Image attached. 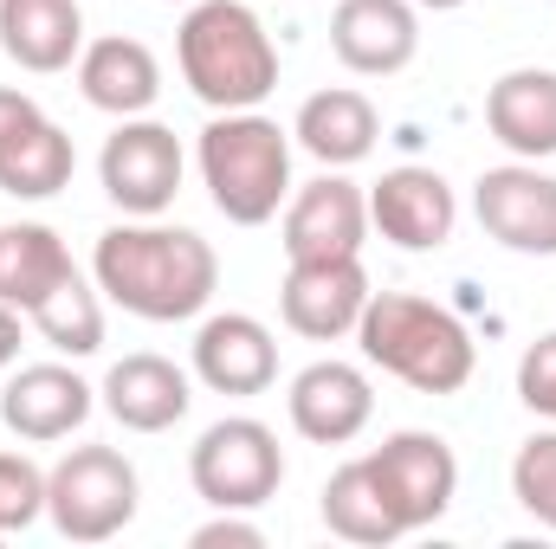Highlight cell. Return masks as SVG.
<instances>
[{"label": "cell", "instance_id": "cell-31", "mask_svg": "<svg viewBox=\"0 0 556 549\" xmlns=\"http://www.w3.org/2000/svg\"><path fill=\"white\" fill-rule=\"evenodd\" d=\"M20 356V310L13 304H0V369Z\"/></svg>", "mask_w": 556, "mask_h": 549}, {"label": "cell", "instance_id": "cell-32", "mask_svg": "<svg viewBox=\"0 0 556 549\" xmlns=\"http://www.w3.org/2000/svg\"><path fill=\"white\" fill-rule=\"evenodd\" d=\"M415 7H427V13H453V7H466V0H415Z\"/></svg>", "mask_w": 556, "mask_h": 549}, {"label": "cell", "instance_id": "cell-12", "mask_svg": "<svg viewBox=\"0 0 556 549\" xmlns=\"http://www.w3.org/2000/svg\"><path fill=\"white\" fill-rule=\"evenodd\" d=\"M369 304V272L363 259H291V272L278 284V317L285 330L311 336V343H337L356 330Z\"/></svg>", "mask_w": 556, "mask_h": 549}, {"label": "cell", "instance_id": "cell-18", "mask_svg": "<svg viewBox=\"0 0 556 549\" xmlns=\"http://www.w3.org/2000/svg\"><path fill=\"white\" fill-rule=\"evenodd\" d=\"M78 91L104 117H142L162 98V65H155V52L142 39L111 33V39H91L78 52Z\"/></svg>", "mask_w": 556, "mask_h": 549}, {"label": "cell", "instance_id": "cell-29", "mask_svg": "<svg viewBox=\"0 0 556 549\" xmlns=\"http://www.w3.org/2000/svg\"><path fill=\"white\" fill-rule=\"evenodd\" d=\"M188 544H194V549H260V544H266V531H260V524H247L240 511H220V518H207Z\"/></svg>", "mask_w": 556, "mask_h": 549}, {"label": "cell", "instance_id": "cell-24", "mask_svg": "<svg viewBox=\"0 0 556 549\" xmlns=\"http://www.w3.org/2000/svg\"><path fill=\"white\" fill-rule=\"evenodd\" d=\"M317 511H324L330 537H343V544L382 549V544H395V537H408V531H402V518L389 511V498H382V485H376L369 459L337 465V472L324 478V505H317Z\"/></svg>", "mask_w": 556, "mask_h": 549}, {"label": "cell", "instance_id": "cell-2", "mask_svg": "<svg viewBox=\"0 0 556 549\" xmlns=\"http://www.w3.org/2000/svg\"><path fill=\"white\" fill-rule=\"evenodd\" d=\"M356 343L382 375L408 382L415 395H459L479 369L472 330L446 304L415 297V291H369L356 317Z\"/></svg>", "mask_w": 556, "mask_h": 549}, {"label": "cell", "instance_id": "cell-15", "mask_svg": "<svg viewBox=\"0 0 556 549\" xmlns=\"http://www.w3.org/2000/svg\"><path fill=\"white\" fill-rule=\"evenodd\" d=\"M285 408H291V426L311 446H350L369 426V413H376V388H369V375L356 362L330 356V362H311V369L291 375Z\"/></svg>", "mask_w": 556, "mask_h": 549}, {"label": "cell", "instance_id": "cell-25", "mask_svg": "<svg viewBox=\"0 0 556 549\" xmlns=\"http://www.w3.org/2000/svg\"><path fill=\"white\" fill-rule=\"evenodd\" d=\"M26 317H33V330L59 356H98L104 349V304H98V284L85 272H72L52 297H39Z\"/></svg>", "mask_w": 556, "mask_h": 549}, {"label": "cell", "instance_id": "cell-28", "mask_svg": "<svg viewBox=\"0 0 556 549\" xmlns=\"http://www.w3.org/2000/svg\"><path fill=\"white\" fill-rule=\"evenodd\" d=\"M518 401L531 413H544V420H556V330L525 349V362H518Z\"/></svg>", "mask_w": 556, "mask_h": 549}, {"label": "cell", "instance_id": "cell-30", "mask_svg": "<svg viewBox=\"0 0 556 549\" xmlns=\"http://www.w3.org/2000/svg\"><path fill=\"white\" fill-rule=\"evenodd\" d=\"M39 117V104L26 98V91H13V85H0V142L13 137V130H26Z\"/></svg>", "mask_w": 556, "mask_h": 549}, {"label": "cell", "instance_id": "cell-13", "mask_svg": "<svg viewBox=\"0 0 556 549\" xmlns=\"http://www.w3.org/2000/svg\"><path fill=\"white\" fill-rule=\"evenodd\" d=\"M330 52L356 78H395L420 52L415 0H337L330 13Z\"/></svg>", "mask_w": 556, "mask_h": 549}, {"label": "cell", "instance_id": "cell-19", "mask_svg": "<svg viewBox=\"0 0 556 549\" xmlns=\"http://www.w3.org/2000/svg\"><path fill=\"white\" fill-rule=\"evenodd\" d=\"M485 130L505 142L518 162L556 155V72L518 65L485 91Z\"/></svg>", "mask_w": 556, "mask_h": 549}, {"label": "cell", "instance_id": "cell-21", "mask_svg": "<svg viewBox=\"0 0 556 549\" xmlns=\"http://www.w3.org/2000/svg\"><path fill=\"white\" fill-rule=\"evenodd\" d=\"M291 137L304 155H317L324 168H356L376 137H382V117H376V104L363 98V91H311L304 104H298V124H291Z\"/></svg>", "mask_w": 556, "mask_h": 549}, {"label": "cell", "instance_id": "cell-9", "mask_svg": "<svg viewBox=\"0 0 556 549\" xmlns=\"http://www.w3.org/2000/svg\"><path fill=\"white\" fill-rule=\"evenodd\" d=\"M104 194L130 214V220H155L162 207H175L181 194V142L168 124L149 117H117V137L98 155Z\"/></svg>", "mask_w": 556, "mask_h": 549}, {"label": "cell", "instance_id": "cell-4", "mask_svg": "<svg viewBox=\"0 0 556 549\" xmlns=\"http://www.w3.org/2000/svg\"><path fill=\"white\" fill-rule=\"evenodd\" d=\"M201 181L233 227H266L291 201V130L260 111H220L201 130Z\"/></svg>", "mask_w": 556, "mask_h": 549}, {"label": "cell", "instance_id": "cell-16", "mask_svg": "<svg viewBox=\"0 0 556 549\" xmlns=\"http://www.w3.org/2000/svg\"><path fill=\"white\" fill-rule=\"evenodd\" d=\"M194 375L214 388V395H266L278 382V343L273 330L247 310H227V317H207L194 330Z\"/></svg>", "mask_w": 556, "mask_h": 549}, {"label": "cell", "instance_id": "cell-27", "mask_svg": "<svg viewBox=\"0 0 556 549\" xmlns=\"http://www.w3.org/2000/svg\"><path fill=\"white\" fill-rule=\"evenodd\" d=\"M46 518V472L26 452H0V537H20Z\"/></svg>", "mask_w": 556, "mask_h": 549}, {"label": "cell", "instance_id": "cell-17", "mask_svg": "<svg viewBox=\"0 0 556 549\" xmlns=\"http://www.w3.org/2000/svg\"><path fill=\"white\" fill-rule=\"evenodd\" d=\"M0 52L33 78L65 72L85 52V7L78 0H0Z\"/></svg>", "mask_w": 556, "mask_h": 549}, {"label": "cell", "instance_id": "cell-11", "mask_svg": "<svg viewBox=\"0 0 556 549\" xmlns=\"http://www.w3.org/2000/svg\"><path fill=\"white\" fill-rule=\"evenodd\" d=\"M369 227H382V240L402 253H440L459 227V201L440 168L402 162L369 188Z\"/></svg>", "mask_w": 556, "mask_h": 549}, {"label": "cell", "instance_id": "cell-7", "mask_svg": "<svg viewBox=\"0 0 556 549\" xmlns=\"http://www.w3.org/2000/svg\"><path fill=\"white\" fill-rule=\"evenodd\" d=\"M363 459H369V472H376L389 511L402 518V531L440 524V518L453 511V498H459V459H453V446H446L440 433L402 426V433H389V439H382L376 452H363Z\"/></svg>", "mask_w": 556, "mask_h": 549}, {"label": "cell", "instance_id": "cell-23", "mask_svg": "<svg viewBox=\"0 0 556 549\" xmlns=\"http://www.w3.org/2000/svg\"><path fill=\"white\" fill-rule=\"evenodd\" d=\"M72 168H78V149L46 111L0 142V194L13 201H52L72 181Z\"/></svg>", "mask_w": 556, "mask_h": 549}, {"label": "cell", "instance_id": "cell-22", "mask_svg": "<svg viewBox=\"0 0 556 549\" xmlns=\"http://www.w3.org/2000/svg\"><path fill=\"white\" fill-rule=\"evenodd\" d=\"M72 272H78V266H72V253H65V240H59L52 227H39V220L0 227V304H13L20 317H26L39 297H52Z\"/></svg>", "mask_w": 556, "mask_h": 549}, {"label": "cell", "instance_id": "cell-26", "mask_svg": "<svg viewBox=\"0 0 556 549\" xmlns=\"http://www.w3.org/2000/svg\"><path fill=\"white\" fill-rule=\"evenodd\" d=\"M511 498L525 518H538L544 531H556V426L531 433L511 459Z\"/></svg>", "mask_w": 556, "mask_h": 549}, {"label": "cell", "instance_id": "cell-6", "mask_svg": "<svg viewBox=\"0 0 556 549\" xmlns=\"http://www.w3.org/2000/svg\"><path fill=\"white\" fill-rule=\"evenodd\" d=\"M188 478L214 511H260L266 498H278L285 485V452L278 433L253 413H227L214 420L194 452H188Z\"/></svg>", "mask_w": 556, "mask_h": 549}, {"label": "cell", "instance_id": "cell-8", "mask_svg": "<svg viewBox=\"0 0 556 549\" xmlns=\"http://www.w3.org/2000/svg\"><path fill=\"white\" fill-rule=\"evenodd\" d=\"M472 214L479 227L525 259H556V175L538 162H505L472 181Z\"/></svg>", "mask_w": 556, "mask_h": 549}, {"label": "cell", "instance_id": "cell-3", "mask_svg": "<svg viewBox=\"0 0 556 549\" xmlns=\"http://www.w3.org/2000/svg\"><path fill=\"white\" fill-rule=\"evenodd\" d=\"M175 59L207 111H260L278 91V46L247 0H194L181 13Z\"/></svg>", "mask_w": 556, "mask_h": 549}, {"label": "cell", "instance_id": "cell-10", "mask_svg": "<svg viewBox=\"0 0 556 549\" xmlns=\"http://www.w3.org/2000/svg\"><path fill=\"white\" fill-rule=\"evenodd\" d=\"M369 240V194L343 175H317L285 201L278 246L285 259H363Z\"/></svg>", "mask_w": 556, "mask_h": 549}, {"label": "cell", "instance_id": "cell-1", "mask_svg": "<svg viewBox=\"0 0 556 549\" xmlns=\"http://www.w3.org/2000/svg\"><path fill=\"white\" fill-rule=\"evenodd\" d=\"M91 278L117 310H130L142 323H188L207 310V297L220 284V259L194 227L130 220L98 240Z\"/></svg>", "mask_w": 556, "mask_h": 549}, {"label": "cell", "instance_id": "cell-14", "mask_svg": "<svg viewBox=\"0 0 556 549\" xmlns=\"http://www.w3.org/2000/svg\"><path fill=\"white\" fill-rule=\"evenodd\" d=\"M98 408V388L65 369V362H33L20 369L7 388H0V420L13 439H33V446H52V439H72Z\"/></svg>", "mask_w": 556, "mask_h": 549}, {"label": "cell", "instance_id": "cell-5", "mask_svg": "<svg viewBox=\"0 0 556 549\" xmlns=\"http://www.w3.org/2000/svg\"><path fill=\"white\" fill-rule=\"evenodd\" d=\"M137 465L117 446H72L46 472V518L65 544H111L137 518Z\"/></svg>", "mask_w": 556, "mask_h": 549}, {"label": "cell", "instance_id": "cell-20", "mask_svg": "<svg viewBox=\"0 0 556 549\" xmlns=\"http://www.w3.org/2000/svg\"><path fill=\"white\" fill-rule=\"evenodd\" d=\"M104 408L117 426H130V433H168L188 401H194V388H188V375L168 362V356H124V362H111V375H104Z\"/></svg>", "mask_w": 556, "mask_h": 549}]
</instances>
